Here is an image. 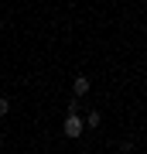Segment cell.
<instances>
[{"instance_id":"6da1fadb","label":"cell","mask_w":147,"mask_h":154,"mask_svg":"<svg viewBox=\"0 0 147 154\" xmlns=\"http://www.w3.org/2000/svg\"><path fill=\"white\" fill-rule=\"evenodd\" d=\"M82 130H86V127H82V116L69 113L65 123H62V134H65V137H82Z\"/></svg>"},{"instance_id":"7a4b0ae2","label":"cell","mask_w":147,"mask_h":154,"mask_svg":"<svg viewBox=\"0 0 147 154\" xmlns=\"http://www.w3.org/2000/svg\"><path fill=\"white\" fill-rule=\"evenodd\" d=\"M89 89H93L89 75H75V79H72V96H75V99H82V96L89 93Z\"/></svg>"},{"instance_id":"3957f363","label":"cell","mask_w":147,"mask_h":154,"mask_svg":"<svg viewBox=\"0 0 147 154\" xmlns=\"http://www.w3.org/2000/svg\"><path fill=\"white\" fill-rule=\"evenodd\" d=\"M99 123H103V113H99V110H89L86 120H82V127H99Z\"/></svg>"},{"instance_id":"277c9868","label":"cell","mask_w":147,"mask_h":154,"mask_svg":"<svg viewBox=\"0 0 147 154\" xmlns=\"http://www.w3.org/2000/svg\"><path fill=\"white\" fill-rule=\"evenodd\" d=\"M69 113H75V116L82 113V99H75V96H72V99H69Z\"/></svg>"},{"instance_id":"5b68a950","label":"cell","mask_w":147,"mask_h":154,"mask_svg":"<svg viewBox=\"0 0 147 154\" xmlns=\"http://www.w3.org/2000/svg\"><path fill=\"white\" fill-rule=\"evenodd\" d=\"M7 113H11V99H7V96H0V120H4Z\"/></svg>"},{"instance_id":"8992f818","label":"cell","mask_w":147,"mask_h":154,"mask_svg":"<svg viewBox=\"0 0 147 154\" xmlns=\"http://www.w3.org/2000/svg\"><path fill=\"white\" fill-rule=\"evenodd\" d=\"M130 151H133V140H130V137L120 140V154H130Z\"/></svg>"},{"instance_id":"52a82bcc","label":"cell","mask_w":147,"mask_h":154,"mask_svg":"<svg viewBox=\"0 0 147 154\" xmlns=\"http://www.w3.org/2000/svg\"><path fill=\"white\" fill-rule=\"evenodd\" d=\"M0 147H4V134H0Z\"/></svg>"}]
</instances>
